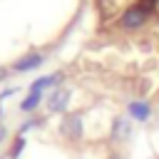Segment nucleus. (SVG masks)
<instances>
[{"mask_svg": "<svg viewBox=\"0 0 159 159\" xmlns=\"http://www.w3.org/2000/svg\"><path fill=\"white\" fill-rule=\"evenodd\" d=\"M149 15H152V10H149L144 2H137V5H129L127 10H122V15H119V25H122L124 30H139V27L147 25Z\"/></svg>", "mask_w": 159, "mask_h": 159, "instance_id": "obj_1", "label": "nucleus"}, {"mask_svg": "<svg viewBox=\"0 0 159 159\" xmlns=\"http://www.w3.org/2000/svg\"><path fill=\"white\" fill-rule=\"evenodd\" d=\"M60 134H62L65 139H70V142H80V139H82V134H84L82 114H77V112L65 114V117H62V122H60Z\"/></svg>", "mask_w": 159, "mask_h": 159, "instance_id": "obj_2", "label": "nucleus"}, {"mask_svg": "<svg viewBox=\"0 0 159 159\" xmlns=\"http://www.w3.org/2000/svg\"><path fill=\"white\" fill-rule=\"evenodd\" d=\"M70 97H72V92H70L67 87H55V89H50V94H47V99H45L47 114H60V112H65L67 104H70Z\"/></svg>", "mask_w": 159, "mask_h": 159, "instance_id": "obj_3", "label": "nucleus"}, {"mask_svg": "<svg viewBox=\"0 0 159 159\" xmlns=\"http://www.w3.org/2000/svg\"><path fill=\"white\" fill-rule=\"evenodd\" d=\"M42 62H45V57H42L40 52H27V55L17 57V60L10 65V72H15V75H25V72H32V70H37Z\"/></svg>", "mask_w": 159, "mask_h": 159, "instance_id": "obj_4", "label": "nucleus"}, {"mask_svg": "<svg viewBox=\"0 0 159 159\" xmlns=\"http://www.w3.org/2000/svg\"><path fill=\"white\" fill-rule=\"evenodd\" d=\"M132 137V119L129 117H114L112 119V132H109V139L112 142H117V144H122V142H127Z\"/></svg>", "mask_w": 159, "mask_h": 159, "instance_id": "obj_5", "label": "nucleus"}, {"mask_svg": "<svg viewBox=\"0 0 159 159\" xmlns=\"http://www.w3.org/2000/svg\"><path fill=\"white\" fill-rule=\"evenodd\" d=\"M127 114H129V119H134V122H149V117H152V104L144 102V99H129Z\"/></svg>", "mask_w": 159, "mask_h": 159, "instance_id": "obj_6", "label": "nucleus"}, {"mask_svg": "<svg viewBox=\"0 0 159 159\" xmlns=\"http://www.w3.org/2000/svg\"><path fill=\"white\" fill-rule=\"evenodd\" d=\"M62 72H55V75H42V77H37V80H32L30 82V89L27 92H40L42 94V89H55L60 82H62Z\"/></svg>", "mask_w": 159, "mask_h": 159, "instance_id": "obj_7", "label": "nucleus"}, {"mask_svg": "<svg viewBox=\"0 0 159 159\" xmlns=\"http://www.w3.org/2000/svg\"><path fill=\"white\" fill-rule=\"evenodd\" d=\"M40 102H42V94H40V92H27L25 99L20 102V109H22L25 114H32V112L40 107Z\"/></svg>", "mask_w": 159, "mask_h": 159, "instance_id": "obj_8", "label": "nucleus"}, {"mask_svg": "<svg viewBox=\"0 0 159 159\" xmlns=\"http://www.w3.org/2000/svg\"><path fill=\"white\" fill-rule=\"evenodd\" d=\"M22 147H25V137H20V134H17L15 144L10 147V157H12V159H17V157H20V152H22Z\"/></svg>", "mask_w": 159, "mask_h": 159, "instance_id": "obj_9", "label": "nucleus"}, {"mask_svg": "<svg viewBox=\"0 0 159 159\" xmlns=\"http://www.w3.org/2000/svg\"><path fill=\"white\" fill-rule=\"evenodd\" d=\"M12 94H15V87H10V89H2V92H0V102H5V99H7V97H12Z\"/></svg>", "mask_w": 159, "mask_h": 159, "instance_id": "obj_10", "label": "nucleus"}, {"mask_svg": "<svg viewBox=\"0 0 159 159\" xmlns=\"http://www.w3.org/2000/svg\"><path fill=\"white\" fill-rule=\"evenodd\" d=\"M7 137V129H5V124H0V142Z\"/></svg>", "mask_w": 159, "mask_h": 159, "instance_id": "obj_11", "label": "nucleus"}, {"mask_svg": "<svg viewBox=\"0 0 159 159\" xmlns=\"http://www.w3.org/2000/svg\"><path fill=\"white\" fill-rule=\"evenodd\" d=\"M7 72H10V70H5V67H0V82H2L5 77H7Z\"/></svg>", "mask_w": 159, "mask_h": 159, "instance_id": "obj_12", "label": "nucleus"}]
</instances>
